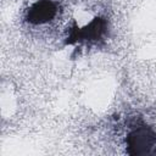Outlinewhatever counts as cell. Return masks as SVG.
<instances>
[{
  "label": "cell",
  "mask_w": 156,
  "mask_h": 156,
  "mask_svg": "<svg viewBox=\"0 0 156 156\" xmlns=\"http://www.w3.org/2000/svg\"><path fill=\"white\" fill-rule=\"evenodd\" d=\"M56 15V5L51 0H39L27 11V20L34 24H43L51 21Z\"/></svg>",
  "instance_id": "6da1fadb"
},
{
  "label": "cell",
  "mask_w": 156,
  "mask_h": 156,
  "mask_svg": "<svg viewBox=\"0 0 156 156\" xmlns=\"http://www.w3.org/2000/svg\"><path fill=\"white\" fill-rule=\"evenodd\" d=\"M154 135L147 129H138L129 135L128 144L130 154H146L154 144Z\"/></svg>",
  "instance_id": "7a4b0ae2"
}]
</instances>
